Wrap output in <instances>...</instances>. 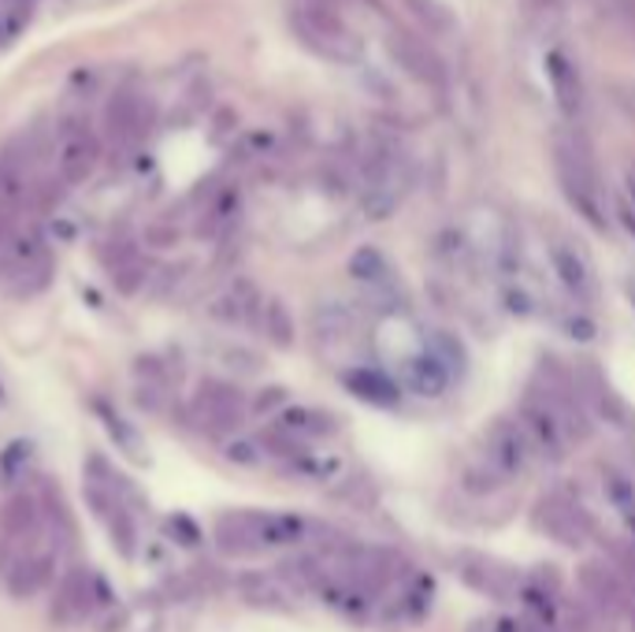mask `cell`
Segmentation results:
<instances>
[{"label":"cell","instance_id":"obj_17","mask_svg":"<svg viewBox=\"0 0 635 632\" xmlns=\"http://www.w3.org/2000/svg\"><path fill=\"white\" fill-rule=\"evenodd\" d=\"M350 275H353L357 283H364L368 291H387L394 283L391 261H387L375 246H364V250L353 253V257H350Z\"/></svg>","mask_w":635,"mask_h":632},{"label":"cell","instance_id":"obj_15","mask_svg":"<svg viewBox=\"0 0 635 632\" xmlns=\"http://www.w3.org/2000/svg\"><path fill=\"white\" fill-rule=\"evenodd\" d=\"M547 78H550V89H554L558 108L565 112L569 119H576L580 112H583V83H580L576 64H569V60L561 56V53H550Z\"/></svg>","mask_w":635,"mask_h":632},{"label":"cell","instance_id":"obj_11","mask_svg":"<svg viewBox=\"0 0 635 632\" xmlns=\"http://www.w3.org/2000/svg\"><path fill=\"white\" fill-rule=\"evenodd\" d=\"M316 596H320L331 610H338L342 618H350V621L372 618L375 614V599H379L375 591H368L364 584H357V580L335 573V566H331V573H327L324 584L316 588Z\"/></svg>","mask_w":635,"mask_h":632},{"label":"cell","instance_id":"obj_20","mask_svg":"<svg viewBox=\"0 0 635 632\" xmlns=\"http://www.w3.org/2000/svg\"><path fill=\"white\" fill-rule=\"evenodd\" d=\"M602 492H606V498L621 509L624 517L635 509V481H632V473H624L621 465H602Z\"/></svg>","mask_w":635,"mask_h":632},{"label":"cell","instance_id":"obj_25","mask_svg":"<svg viewBox=\"0 0 635 632\" xmlns=\"http://www.w3.org/2000/svg\"><path fill=\"white\" fill-rule=\"evenodd\" d=\"M290 465L298 468L301 476H313V481H327V476H331L335 468H338L335 457H316L313 451H301Z\"/></svg>","mask_w":635,"mask_h":632},{"label":"cell","instance_id":"obj_29","mask_svg":"<svg viewBox=\"0 0 635 632\" xmlns=\"http://www.w3.org/2000/svg\"><path fill=\"white\" fill-rule=\"evenodd\" d=\"M617 220L624 223V231H628L632 239H635V209L628 206V201H621V206H617Z\"/></svg>","mask_w":635,"mask_h":632},{"label":"cell","instance_id":"obj_30","mask_svg":"<svg viewBox=\"0 0 635 632\" xmlns=\"http://www.w3.org/2000/svg\"><path fill=\"white\" fill-rule=\"evenodd\" d=\"M628 206L635 209V171H628Z\"/></svg>","mask_w":635,"mask_h":632},{"label":"cell","instance_id":"obj_14","mask_svg":"<svg viewBox=\"0 0 635 632\" xmlns=\"http://www.w3.org/2000/svg\"><path fill=\"white\" fill-rule=\"evenodd\" d=\"M275 432L290 443H313V440H327V435L338 432V421L327 410H313V405H290L286 413H279L275 421Z\"/></svg>","mask_w":635,"mask_h":632},{"label":"cell","instance_id":"obj_31","mask_svg":"<svg viewBox=\"0 0 635 632\" xmlns=\"http://www.w3.org/2000/svg\"><path fill=\"white\" fill-rule=\"evenodd\" d=\"M628 298H632V309H635V280H628Z\"/></svg>","mask_w":635,"mask_h":632},{"label":"cell","instance_id":"obj_16","mask_svg":"<svg viewBox=\"0 0 635 632\" xmlns=\"http://www.w3.org/2000/svg\"><path fill=\"white\" fill-rule=\"evenodd\" d=\"M424 350L432 354V358H438L449 369V376L454 380H461V376L468 372V346L461 343V335L457 331H449V328H432L424 335Z\"/></svg>","mask_w":635,"mask_h":632},{"label":"cell","instance_id":"obj_2","mask_svg":"<svg viewBox=\"0 0 635 632\" xmlns=\"http://www.w3.org/2000/svg\"><path fill=\"white\" fill-rule=\"evenodd\" d=\"M554 165H558V179L561 190H565L569 206L580 212L588 223L595 228H606V212H602V190H599V171L595 160H591L588 146L580 138L561 135L554 146Z\"/></svg>","mask_w":635,"mask_h":632},{"label":"cell","instance_id":"obj_4","mask_svg":"<svg viewBox=\"0 0 635 632\" xmlns=\"http://www.w3.org/2000/svg\"><path fill=\"white\" fill-rule=\"evenodd\" d=\"M517 424H520V432H525L531 454L542 457V462L558 465L569 457L572 440H569L565 424L558 421L554 405L542 399V394H525V402H520V410H517Z\"/></svg>","mask_w":635,"mask_h":632},{"label":"cell","instance_id":"obj_23","mask_svg":"<svg viewBox=\"0 0 635 632\" xmlns=\"http://www.w3.org/2000/svg\"><path fill=\"white\" fill-rule=\"evenodd\" d=\"M245 599H250V603H261V607H286L279 577H250L245 580Z\"/></svg>","mask_w":635,"mask_h":632},{"label":"cell","instance_id":"obj_9","mask_svg":"<svg viewBox=\"0 0 635 632\" xmlns=\"http://www.w3.org/2000/svg\"><path fill=\"white\" fill-rule=\"evenodd\" d=\"M550 253V268H554L558 283L565 287V294L576 305H591L599 298V280H595V268H591L588 253H583L576 242L569 239H554L547 246Z\"/></svg>","mask_w":635,"mask_h":632},{"label":"cell","instance_id":"obj_18","mask_svg":"<svg viewBox=\"0 0 635 632\" xmlns=\"http://www.w3.org/2000/svg\"><path fill=\"white\" fill-rule=\"evenodd\" d=\"M201 405H204V417H209L216 428L239 424V417H242V399L231 391V387H212V391L201 399Z\"/></svg>","mask_w":635,"mask_h":632},{"label":"cell","instance_id":"obj_13","mask_svg":"<svg viewBox=\"0 0 635 632\" xmlns=\"http://www.w3.org/2000/svg\"><path fill=\"white\" fill-rule=\"evenodd\" d=\"M402 387L420 394V399H443L449 387H454V376H449V369L438 358H432L427 350H420L405 361Z\"/></svg>","mask_w":635,"mask_h":632},{"label":"cell","instance_id":"obj_27","mask_svg":"<svg viewBox=\"0 0 635 632\" xmlns=\"http://www.w3.org/2000/svg\"><path fill=\"white\" fill-rule=\"evenodd\" d=\"M227 457H231V462H239V465H257L264 454H261L257 443H245L242 440V443H231L227 446Z\"/></svg>","mask_w":635,"mask_h":632},{"label":"cell","instance_id":"obj_19","mask_svg":"<svg viewBox=\"0 0 635 632\" xmlns=\"http://www.w3.org/2000/svg\"><path fill=\"white\" fill-rule=\"evenodd\" d=\"M595 410H599V417H606V421L613 424V428H624V432H635V413H632V405L621 399L617 391H613L610 383H595Z\"/></svg>","mask_w":635,"mask_h":632},{"label":"cell","instance_id":"obj_5","mask_svg":"<svg viewBox=\"0 0 635 632\" xmlns=\"http://www.w3.org/2000/svg\"><path fill=\"white\" fill-rule=\"evenodd\" d=\"M454 573L479 596L495 599V603H517L520 588H525V580H520L514 566L498 562L495 555H484V550H457Z\"/></svg>","mask_w":635,"mask_h":632},{"label":"cell","instance_id":"obj_21","mask_svg":"<svg viewBox=\"0 0 635 632\" xmlns=\"http://www.w3.org/2000/svg\"><path fill=\"white\" fill-rule=\"evenodd\" d=\"M461 487L473 495H495L498 487H506V481L490 468L484 457H476V462H465L461 465Z\"/></svg>","mask_w":635,"mask_h":632},{"label":"cell","instance_id":"obj_12","mask_svg":"<svg viewBox=\"0 0 635 632\" xmlns=\"http://www.w3.org/2000/svg\"><path fill=\"white\" fill-rule=\"evenodd\" d=\"M342 383H346V391H350L353 399H361L368 405H383V410H391V405L402 402V383H398L394 376H387L383 369H375V365H357V369H346Z\"/></svg>","mask_w":635,"mask_h":632},{"label":"cell","instance_id":"obj_28","mask_svg":"<svg viewBox=\"0 0 635 632\" xmlns=\"http://www.w3.org/2000/svg\"><path fill=\"white\" fill-rule=\"evenodd\" d=\"M479 629H484V632H531V621H520V618L501 614V618H495V621H479Z\"/></svg>","mask_w":635,"mask_h":632},{"label":"cell","instance_id":"obj_22","mask_svg":"<svg viewBox=\"0 0 635 632\" xmlns=\"http://www.w3.org/2000/svg\"><path fill=\"white\" fill-rule=\"evenodd\" d=\"M264 331H268V339L275 346H290L294 343V320H290V313H286L283 302L264 305Z\"/></svg>","mask_w":635,"mask_h":632},{"label":"cell","instance_id":"obj_1","mask_svg":"<svg viewBox=\"0 0 635 632\" xmlns=\"http://www.w3.org/2000/svg\"><path fill=\"white\" fill-rule=\"evenodd\" d=\"M220 547L231 555H257V550L294 547L313 536V522L301 514H275V509H250V514H231L216 525Z\"/></svg>","mask_w":635,"mask_h":632},{"label":"cell","instance_id":"obj_26","mask_svg":"<svg viewBox=\"0 0 635 632\" xmlns=\"http://www.w3.org/2000/svg\"><path fill=\"white\" fill-rule=\"evenodd\" d=\"M610 566L624 577V584H628L632 596H635V544H613L610 547Z\"/></svg>","mask_w":635,"mask_h":632},{"label":"cell","instance_id":"obj_34","mask_svg":"<svg viewBox=\"0 0 635 632\" xmlns=\"http://www.w3.org/2000/svg\"><path fill=\"white\" fill-rule=\"evenodd\" d=\"M628 618H632V632H635V607L628 610Z\"/></svg>","mask_w":635,"mask_h":632},{"label":"cell","instance_id":"obj_33","mask_svg":"<svg viewBox=\"0 0 635 632\" xmlns=\"http://www.w3.org/2000/svg\"><path fill=\"white\" fill-rule=\"evenodd\" d=\"M531 632H554V629H542V625H531Z\"/></svg>","mask_w":635,"mask_h":632},{"label":"cell","instance_id":"obj_10","mask_svg":"<svg viewBox=\"0 0 635 632\" xmlns=\"http://www.w3.org/2000/svg\"><path fill=\"white\" fill-rule=\"evenodd\" d=\"M432 603H435V580L424 573H413L398 584L394 599H387L379 618H383L387 625H416V621L432 614Z\"/></svg>","mask_w":635,"mask_h":632},{"label":"cell","instance_id":"obj_6","mask_svg":"<svg viewBox=\"0 0 635 632\" xmlns=\"http://www.w3.org/2000/svg\"><path fill=\"white\" fill-rule=\"evenodd\" d=\"M479 457H484V462L495 468L506 484L525 481V476L531 473V462H536V454H531L520 424L509 421V417H498V421L487 424L484 451H479Z\"/></svg>","mask_w":635,"mask_h":632},{"label":"cell","instance_id":"obj_3","mask_svg":"<svg viewBox=\"0 0 635 632\" xmlns=\"http://www.w3.org/2000/svg\"><path fill=\"white\" fill-rule=\"evenodd\" d=\"M531 522L539 533H547L550 539H558L561 547H583L595 536V517L588 514V506L580 498H572L569 492H550L542 495L536 509H531Z\"/></svg>","mask_w":635,"mask_h":632},{"label":"cell","instance_id":"obj_7","mask_svg":"<svg viewBox=\"0 0 635 632\" xmlns=\"http://www.w3.org/2000/svg\"><path fill=\"white\" fill-rule=\"evenodd\" d=\"M576 584L583 603L595 610L599 618H621L635 607L632 588L624 584V577L613 569L606 558H591L576 569Z\"/></svg>","mask_w":635,"mask_h":632},{"label":"cell","instance_id":"obj_8","mask_svg":"<svg viewBox=\"0 0 635 632\" xmlns=\"http://www.w3.org/2000/svg\"><path fill=\"white\" fill-rule=\"evenodd\" d=\"M97 160H100V138L94 135V127H86L82 119H67L53 146V168L60 182H67V187L86 182L94 176Z\"/></svg>","mask_w":635,"mask_h":632},{"label":"cell","instance_id":"obj_32","mask_svg":"<svg viewBox=\"0 0 635 632\" xmlns=\"http://www.w3.org/2000/svg\"><path fill=\"white\" fill-rule=\"evenodd\" d=\"M628 528H632V544H635V514H628Z\"/></svg>","mask_w":635,"mask_h":632},{"label":"cell","instance_id":"obj_24","mask_svg":"<svg viewBox=\"0 0 635 632\" xmlns=\"http://www.w3.org/2000/svg\"><path fill=\"white\" fill-rule=\"evenodd\" d=\"M316 328H320V335H346L353 328V313L346 305H324L316 313Z\"/></svg>","mask_w":635,"mask_h":632}]
</instances>
